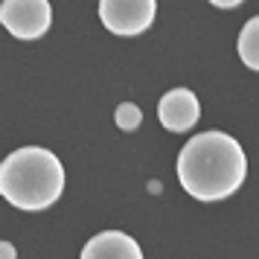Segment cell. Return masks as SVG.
Here are the masks:
<instances>
[{
    "label": "cell",
    "instance_id": "7",
    "mask_svg": "<svg viewBox=\"0 0 259 259\" xmlns=\"http://www.w3.org/2000/svg\"><path fill=\"white\" fill-rule=\"evenodd\" d=\"M239 59L259 73V15L250 18L239 32Z\"/></svg>",
    "mask_w": 259,
    "mask_h": 259
},
{
    "label": "cell",
    "instance_id": "1",
    "mask_svg": "<svg viewBox=\"0 0 259 259\" xmlns=\"http://www.w3.org/2000/svg\"><path fill=\"white\" fill-rule=\"evenodd\" d=\"M247 157L236 137L201 131L178 154V181L192 198L222 201L245 184Z\"/></svg>",
    "mask_w": 259,
    "mask_h": 259
},
{
    "label": "cell",
    "instance_id": "6",
    "mask_svg": "<svg viewBox=\"0 0 259 259\" xmlns=\"http://www.w3.org/2000/svg\"><path fill=\"white\" fill-rule=\"evenodd\" d=\"M82 259H143L140 245L122 230H102L88 239L82 247Z\"/></svg>",
    "mask_w": 259,
    "mask_h": 259
},
{
    "label": "cell",
    "instance_id": "5",
    "mask_svg": "<svg viewBox=\"0 0 259 259\" xmlns=\"http://www.w3.org/2000/svg\"><path fill=\"white\" fill-rule=\"evenodd\" d=\"M157 117L163 122V128H169V131H189L201 117L198 96L192 94L189 88H172L160 99Z\"/></svg>",
    "mask_w": 259,
    "mask_h": 259
},
{
    "label": "cell",
    "instance_id": "4",
    "mask_svg": "<svg viewBox=\"0 0 259 259\" xmlns=\"http://www.w3.org/2000/svg\"><path fill=\"white\" fill-rule=\"evenodd\" d=\"M157 15L154 0H102L99 18L114 35H140L152 26Z\"/></svg>",
    "mask_w": 259,
    "mask_h": 259
},
{
    "label": "cell",
    "instance_id": "3",
    "mask_svg": "<svg viewBox=\"0 0 259 259\" xmlns=\"http://www.w3.org/2000/svg\"><path fill=\"white\" fill-rule=\"evenodd\" d=\"M3 26L21 41H35L53 24V9L47 0H3L0 3Z\"/></svg>",
    "mask_w": 259,
    "mask_h": 259
},
{
    "label": "cell",
    "instance_id": "9",
    "mask_svg": "<svg viewBox=\"0 0 259 259\" xmlns=\"http://www.w3.org/2000/svg\"><path fill=\"white\" fill-rule=\"evenodd\" d=\"M0 250H3V259H15V247L9 245V242H3V247H0Z\"/></svg>",
    "mask_w": 259,
    "mask_h": 259
},
{
    "label": "cell",
    "instance_id": "2",
    "mask_svg": "<svg viewBox=\"0 0 259 259\" xmlns=\"http://www.w3.org/2000/svg\"><path fill=\"white\" fill-rule=\"evenodd\" d=\"M0 192L18 210H47L64 192V166L50 149L24 146L0 163Z\"/></svg>",
    "mask_w": 259,
    "mask_h": 259
},
{
    "label": "cell",
    "instance_id": "8",
    "mask_svg": "<svg viewBox=\"0 0 259 259\" xmlns=\"http://www.w3.org/2000/svg\"><path fill=\"white\" fill-rule=\"evenodd\" d=\"M114 119H117V125H119L122 131H134V128L143 122V111L134 105V102H122V105L117 108Z\"/></svg>",
    "mask_w": 259,
    "mask_h": 259
}]
</instances>
